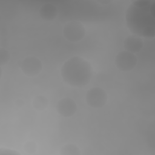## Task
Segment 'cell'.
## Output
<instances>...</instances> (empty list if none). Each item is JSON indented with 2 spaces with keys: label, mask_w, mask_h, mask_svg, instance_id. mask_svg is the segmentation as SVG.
<instances>
[{
  "label": "cell",
  "mask_w": 155,
  "mask_h": 155,
  "mask_svg": "<svg viewBox=\"0 0 155 155\" xmlns=\"http://www.w3.org/2000/svg\"><path fill=\"white\" fill-rule=\"evenodd\" d=\"M33 106L38 111H43L46 109L48 105L47 99L41 95L35 96L33 100Z\"/></svg>",
  "instance_id": "30bf717a"
},
{
  "label": "cell",
  "mask_w": 155,
  "mask_h": 155,
  "mask_svg": "<svg viewBox=\"0 0 155 155\" xmlns=\"http://www.w3.org/2000/svg\"><path fill=\"white\" fill-rule=\"evenodd\" d=\"M40 16L44 20L51 21L55 19L58 15L56 7L51 4L47 3L41 6L39 11Z\"/></svg>",
  "instance_id": "9c48e42d"
},
{
  "label": "cell",
  "mask_w": 155,
  "mask_h": 155,
  "mask_svg": "<svg viewBox=\"0 0 155 155\" xmlns=\"http://www.w3.org/2000/svg\"><path fill=\"white\" fill-rule=\"evenodd\" d=\"M42 68L41 61L36 57L28 56L22 61L21 68L27 76L33 77L40 73Z\"/></svg>",
  "instance_id": "8992f818"
},
{
  "label": "cell",
  "mask_w": 155,
  "mask_h": 155,
  "mask_svg": "<svg viewBox=\"0 0 155 155\" xmlns=\"http://www.w3.org/2000/svg\"><path fill=\"white\" fill-rule=\"evenodd\" d=\"M154 2L150 0L134 1L129 5L125 21L133 35L148 38L154 36Z\"/></svg>",
  "instance_id": "6da1fadb"
},
{
  "label": "cell",
  "mask_w": 155,
  "mask_h": 155,
  "mask_svg": "<svg viewBox=\"0 0 155 155\" xmlns=\"http://www.w3.org/2000/svg\"><path fill=\"white\" fill-rule=\"evenodd\" d=\"M143 45V42L141 38L135 35L128 36L124 41L125 50L134 54L140 51Z\"/></svg>",
  "instance_id": "ba28073f"
},
{
  "label": "cell",
  "mask_w": 155,
  "mask_h": 155,
  "mask_svg": "<svg viewBox=\"0 0 155 155\" xmlns=\"http://www.w3.org/2000/svg\"><path fill=\"white\" fill-rule=\"evenodd\" d=\"M107 101V94L99 87H94L87 91L85 102L90 107L98 108L102 107Z\"/></svg>",
  "instance_id": "277c9868"
},
{
  "label": "cell",
  "mask_w": 155,
  "mask_h": 155,
  "mask_svg": "<svg viewBox=\"0 0 155 155\" xmlns=\"http://www.w3.org/2000/svg\"><path fill=\"white\" fill-rule=\"evenodd\" d=\"M10 59V54L7 50L1 48L0 50V64H6Z\"/></svg>",
  "instance_id": "7c38bea8"
},
{
  "label": "cell",
  "mask_w": 155,
  "mask_h": 155,
  "mask_svg": "<svg viewBox=\"0 0 155 155\" xmlns=\"http://www.w3.org/2000/svg\"><path fill=\"white\" fill-rule=\"evenodd\" d=\"M61 73L63 80L71 87H79L90 82L92 70L91 65L84 59L74 56L62 66Z\"/></svg>",
  "instance_id": "7a4b0ae2"
},
{
  "label": "cell",
  "mask_w": 155,
  "mask_h": 155,
  "mask_svg": "<svg viewBox=\"0 0 155 155\" xmlns=\"http://www.w3.org/2000/svg\"><path fill=\"white\" fill-rule=\"evenodd\" d=\"M116 67L123 71L133 70L137 63V58L134 53L124 50L119 52L114 60Z\"/></svg>",
  "instance_id": "5b68a950"
},
{
  "label": "cell",
  "mask_w": 155,
  "mask_h": 155,
  "mask_svg": "<svg viewBox=\"0 0 155 155\" xmlns=\"http://www.w3.org/2000/svg\"><path fill=\"white\" fill-rule=\"evenodd\" d=\"M85 30L81 22L71 21L65 24L63 28V35L65 39L71 42H77L84 38Z\"/></svg>",
  "instance_id": "3957f363"
},
{
  "label": "cell",
  "mask_w": 155,
  "mask_h": 155,
  "mask_svg": "<svg viewBox=\"0 0 155 155\" xmlns=\"http://www.w3.org/2000/svg\"><path fill=\"white\" fill-rule=\"evenodd\" d=\"M24 150L29 153L34 152L36 150V144L31 141L27 142L24 145Z\"/></svg>",
  "instance_id": "4fadbf2b"
},
{
  "label": "cell",
  "mask_w": 155,
  "mask_h": 155,
  "mask_svg": "<svg viewBox=\"0 0 155 155\" xmlns=\"http://www.w3.org/2000/svg\"><path fill=\"white\" fill-rule=\"evenodd\" d=\"M61 155H79L81 154L79 148L74 144L68 143L64 145L60 150Z\"/></svg>",
  "instance_id": "8fae6325"
},
{
  "label": "cell",
  "mask_w": 155,
  "mask_h": 155,
  "mask_svg": "<svg viewBox=\"0 0 155 155\" xmlns=\"http://www.w3.org/2000/svg\"><path fill=\"white\" fill-rule=\"evenodd\" d=\"M0 154H7V155H18L19 154V153L13 151L12 150H9V149H7V148H1L0 149Z\"/></svg>",
  "instance_id": "5bb4252c"
},
{
  "label": "cell",
  "mask_w": 155,
  "mask_h": 155,
  "mask_svg": "<svg viewBox=\"0 0 155 155\" xmlns=\"http://www.w3.org/2000/svg\"><path fill=\"white\" fill-rule=\"evenodd\" d=\"M56 110L61 116L68 117L73 116L76 113L77 105L73 99L70 97H64L57 102Z\"/></svg>",
  "instance_id": "52a82bcc"
}]
</instances>
